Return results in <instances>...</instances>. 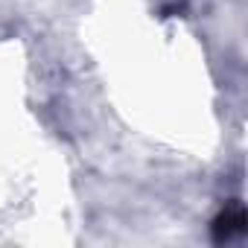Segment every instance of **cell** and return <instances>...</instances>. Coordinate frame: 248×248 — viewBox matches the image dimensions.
<instances>
[{
  "mask_svg": "<svg viewBox=\"0 0 248 248\" xmlns=\"http://www.w3.org/2000/svg\"><path fill=\"white\" fill-rule=\"evenodd\" d=\"M242 231H245V210H242V204H233V207L222 210L216 216V222H213L216 242H231L233 236H242Z\"/></svg>",
  "mask_w": 248,
  "mask_h": 248,
  "instance_id": "1",
  "label": "cell"
}]
</instances>
